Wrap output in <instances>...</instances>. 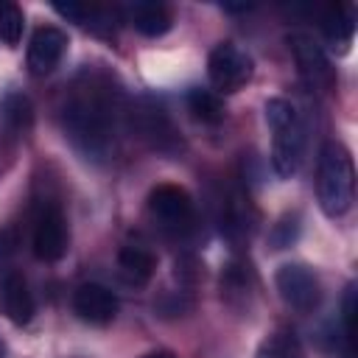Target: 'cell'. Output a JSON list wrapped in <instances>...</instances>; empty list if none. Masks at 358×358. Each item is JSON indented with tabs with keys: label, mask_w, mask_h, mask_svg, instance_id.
Returning <instances> with one entry per match:
<instances>
[{
	"label": "cell",
	"mask_w": 358,
	"mask_h": 358,
	"mask_svg": "<svg viewBox=\"0 0 358 358\" xmlns=\"http://www.w3.org/2000/svg\"><path fill=\"white\" fill-rule=\"evenodd\" d=\"M126 115L120 92L112 87V78L103 73H81L62 106V126L67 140L76 145L84 159H106L115 148L117 120Z\"/></svg>",
	"instance_id": "obj_1"
},
{
	"label": "cell",
	"mask_w": 358,
	"mask_h": 358,
	"mask_svg": "<svg viewBox=\"0 0 358 358\" xmlns=\"http://www.w3.org/2000/svg\"><path fill=\"white\" fill-rule=\"evenodd\" d=\"M266 123L274 131L271 140V168L280 179H291L299 171L305 154V123L296 106L285 98L266 101Z\"/></svg>",
	"instance_id": "obj_2"
},
{
	"label": "cell",
	"mask_w": 358,
	"mask_h": 358,
	"mask_svg": "<svg viewBox=\"0 0 358 358\" xmlns=\"http://www.w3.org/2000/svg\"><path fill=\"white\" fill-rule=\"evenodd\" d=\"M352 193H355L352 157L341 143L330 140L322 145L319 154V173H316L319 207L324 210V215L338 218L352 207Z\"/></svg>",
	"instance_id": "obj_3"
},
{
	"label": "cell",
	"mask_w": 358,
	"mask_h": 358,
	"mask_svg": "<svg viewBox=\"0 0 358 358\" xmlns=\"http://www.w3.org/2000/svg\"><path fill=\"white\" fill-rule=\"evenodd\" d=\"M126 126L134 137H140L145 145H151L159 154H176L182 140L179 131L165 112V106L154 98H137L126 106Z\"/></svg>",
	"instance_id": "obj_4"
},
{
	"label": "cell",
	"mask_w": 358,
	"mask_h": 358,
	"mask_svg": "<svg viewBox=\"0 0 358 358\" xmlns=\"http://www.w3.org/2000/svg\"><path fill=\"white\" fill-rule=\"evenodd\" d=\"M255 73V64L246 50H241L232 42H218L207 56V76L210 84L218 92H238L243 84H249Z\"/></svg>",
	"instance_id": "obj_5"
},
{
	"label": "cell",
	"mask_w": 358,
	"mask_h": 358,
	"mask_svg": "<svg viewBox=\"0 0 358 358\" xmlns=\"http://www.w3.org/2000/svg\"><path fill=\"white\" fill-rule=\"evenodd\" d=\"M148 213L168 232H187L196 218L193 199L179 185H157L148 193Z\"/></svg>",
	"instance_id": "obj_6"
},
{
	"label": "cell",
	"mask_w": 358,
	"mask_h": 358,
	"mask_svg": "<svg viewBox=\"0 0 358 358\" xmlns=\"http://www.w3.org/2000/svg\"><path fill=\"white\" fill-rule=\"evenodd\" d=\"M274 285L282 296V302L299 313H310L322 302V282L313 274V268L302 263H285L274 274Z\"/></svg>",
	"instance_id": "obj_7"
},
{
	"label": "cell",
	"mask_w": 358,
	"mask_h": 358,
	"mask_svg": "<svg viewBox=\"0 0 358 358\" xmlns=\"http://www.w3.org/2000/svg\"><path fill=\"white\" fill-rule=\"evenodd\" d=\"M31 246L34 255L45 263H56L67 252V221L59 204H45L36 218H34V232H31Z\"/></svg>",
	"instance_id": "obj_8"
},
{
	"label": "cell",
	"mask_w": 358,
	"mask_h": 358,
	"mask_svg": "<svg viewBox=\"0 0 358 358\" xmlns=\"http://www.w3.org/2000/svg\"><path fill=\"white\" fill-rule=\"evenodd\" d=\"M288 45H291V53H294V62H296V70L299 76L316 87V90H327L333 84V67L324 56V50L319 48L316 39H310L308 34H291L288 36Z\"/></svg>",
	"instance_id": "obj_9"
},
{
	"label": "cell",
	"mask_w": 358,
	"mask_h": 358,
	"mask_svg": "<svg viewBox=\"0 0 358 358\" xmlns=\"http://www.w3.org/2000/svg\"><path fill=\"white\" fill-rule=\"evenodd\" d=\"M67 48V34L56 25H42L28 42V70L34 76H48L56 70Z\"/></svg>",
	"instance_id": "obj_10"
},
{
	"label": "cell",
	"mask_w": 358,
	"mask_h": 358,
	"mask_svg": "<svg viewBox=\"0 0 358 358\" xmlns=\"http://www.w3.org/2000/svg\"><path fill=\"white\" fill-rule=\"evenodd\" d=\"M73 310L90 324H109L117 313V296L98 282H84L73 294Z\"/></svg>",
	"instance_id": "obj_11"
},
{
	"label": "cell",
	"mask_w": 358,
	"mask_h": 358,
	"mask_svg": "<svg viewBox=\"0 0 358 358\" xmlns=\"http://www.w3.org/2000/svg\"><path fill=\"white\" fill-rule=\"evenodd\" d=\"M0 310L8 322H14L20 327L34 319L36 305H34V294L22 274H17V271L0 274Z\"/></svg>",
	"instance_id": "obj_12"
},
{
	"label": "cell",
	"mask_w": 358,
	"mask_h": 358,
	"mask_svg": "<svg viewBox=\"0 0 358 358\" xmlns=\"http://www.w3.org/2000/svg\"><path fill=\"white\" fill-rule=\"evenodd\" d=\"M123 14H126V22L134 31H140L143 36H162L173 22L171 8L165 3H154V0H134L123 8Z\"/></svg>",
	"instance_id": "obj_13"
},
{
	"label": "cell",
	"mask_w": 358,
	"mask_h": 358,
	"mask_svg": "<svg viewBox=\"0 0 358 358\" xmlns=\"http://www.w3.org/2000/svg\"><path fill=\"white\" fill-rule=\"evenodd\" d=\"M53 8L62 17L78 22L81 28H90L95 34H112L115 31V22H112L115 11L106 8V6H98V3H53Z\"/></svg>",
	"instance_id": "obj_14"
},
{
	"label": "cell",
	"mask_w": 358,
	"mask_h": 358,
	"mask_svg": "<svg viewBox=\"0 0 358 358\" xmlns=\"http://www.w3.org/2000/svg\"><path fill=\"white\" fill-rule=\"evenodd\" d=\"M322 34L327 36V42L338 45V48H347L352 42V34H355V14L350 6H341V3H333L322 11Z\"/></svg>",
	"instance_id": "obj_15"
},
{
	"label": "cell",
	"mask_w": 358,
	"mask_h": 358,
	"mask_svg": "<svg viewBox=\"0 0 358 358\" xmlns=\"http://www.w3.org/2000/svg\"><path fill=\"white\" fill-rule=\"evenodd\" d=\"M252 227V210H249V199L241 190H229L224 204H221V229L229 238H241L246 235Z\"/></svg>",
	"instance_id": "obj_16"
},
{
	"label": "cell",
	"mask_w": 358,
	"mask_h": 358,
	"mask_svg": "<svg viewBox=\"0 0 358 358\" xmlns=\"http://www.w3.org/2000/svg\"><path fill=\"white\" fill-rule=\"evenodd\" d=\"M117 266L123 268V274L134 282H148L154 268H157V257L151 249L140 246V243H129L117 252Z\"/></svg>",
	"instance_id": "obj_17"
},
{
	"label": "cell",
	"mask_w": 358,
	"mask_h": 358,
	"mask_svg": "<svg viewBox=\"0 0 358 358\" xmlns=\"http://www.w3.org/2000/svg\"><path fill=\"white\" fill-rule=\"evenodd\" d=\"M187 109L193 112V117H196V120L210 123V126L221 123V120H224V115H227L221 95H218V92H213V90H201V87H193V90L187 92Z\"/></svg>",
	"instance_id": "obj_18"
},
{
	"label": "cell",
	"mask_w": 358,
	"mask_h": 358,
	"mask_svg": "<svg viewBox=\"0 0 358 358\" xmlns=\"http://www.w3.org/2000/svg\"><path fill=\"white\" fill-rule=\"evenodd\" d=\"M0 120L11 131H28L34 123V103L22 92H8L0 101Z\"/></svg>",
	"instance_id": "obj_19"
},
{
	"label": "cell",
	"mask_w": 358,
	"mask_h": 358,
	"mask_svg": "<svg viewBox=\"0 0 358 358\" xmlns=\"http://www.w3.org/2000/svg\"><path fill=\"white\" fill-rule=\"evenodd\" d=\"M255 358H305V355L299 350V341L291 333H274V336L263 338Z\"/></svg>",
	"instance_id": "obj_20"
},
{
	"label": "cell",
	"mask_w": 358,
	"mask_h": 358,
	"mask_svg": "<svg viewBox=\"0 0 358 358\" xmlns=\"http://www.w3.org/2000/svg\"><path fill=\"white\" fill-rule=\"evenodd\" d=\"M22 28H25L22 8L17 3L0 0V39L6 45H17L22 39Z\"/></svg>",
	"instance_id": "obj_21"
},
{
	"label": "cell",
	"mask_w": 358,
	"mask_h": 358,
	"mask_svg": "<svg viewBox=\"0 0 358 358\" xmlns=\"http://www.w3.org/2000/svg\"><path fill=\"white\" fill-rule=\"evenodd\" d=\"M296 238H299V218H296V215H282V218L274 224L271 235H268V241H271L274 249H285V246H291Z\"/></svg>",
	"instance_id": "obj_22"
},
{
	"label": "cell",
	"mask_w": 358,
	"mask_h": 358,
	"mask_svg": "<svg viewBox=\"0 0 358 358\" xmlns=\"http://www.w3.org/2000/svg\"><path fill=\"white\" fill-rule=\"evenodd\" d=\"M341 322H344V338L352 347L355 344V285L347 288L344 305H341Z\"/></svg>",
	"instance_id": "obj_23"
},
{
	"label": "cell",
	"mask_w": 358,
	"mask_h": 358,
	"mask_svg": "<svg viewBox=\"0 0 358 358\" xmlns=\"http://www.w3.org/2000/svg\"><path fill=\"white\" fill-rule=\"evenodd\" d=\"M17 246H20L17 229H14V227H3V229H0V266H6V263L14 257Z\"/></svg>",
	"instance_id": "obj_24"
},
{
	"label": "cell",
	"mask_w": 358,
	"mask_h": 358,
	"mask_svg": "<svg viewBox=\"0 0 358 358\" xmlns=\"http://www.w3.org/2000/svg\"><path fill=\"white\" fill-rule=\"evenodd\" d=\"M143 358H173L168 350H157V352H148V355H143Z\"/></svg>",
	"instance_id": "obj_25"
},
{
	"label": "cell",
	"mask_w": 358,
	"mask_h": 358,
	"mask_svg": "<svg viewBox=\"0 0 358 358\" xmlns=\"http://www.w3.org/2000/svg\"><path fill=\"white\" fill-rule=\"evenodd\" d=\"M0 358H6V347H3V341H0Z\"/></svg>",
	"instance_id": "obj_26"
}]
</instances>
